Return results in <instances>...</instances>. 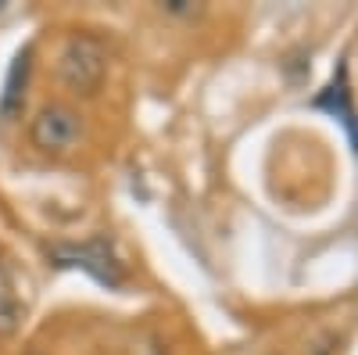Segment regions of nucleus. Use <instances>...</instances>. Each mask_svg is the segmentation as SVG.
<instances>
[{
	"label": "nucleus",
	"mask_w": 358,
	"mask_h": 355,
	"mask_svg": "<svg viewBox=\"0 0 358 355\" xmlns=\"http://www.w3.org/2000/svg\"><path fill=\"white\" fill-rule=\"evenodd\" d=\"M104 76H108V47L97 36L76 33L57 50V79L76 97H97Z\"/></svg>",
	"instance_id": "1"
},
{
	"label": "nucleus",
	"mask_w": 358,
	"mask_h": 355,
	"mask_svg": "<svg viewBox=\"0 0 358 355\" xmlns=\"http://www.w3.org/2000/svg\"><path fill=\"white\" fill-rule=\"evenodd\" d=\"M50 255L57 258V265H76V270L90 273L94 280H101L108 287L126 284L122 262H118L111 241H104V237H94V241H83V244H54Z\"/></svg>",
	"instance_id": "2"
},
{
	"label": "nucleus",
	"mask_w": 358,
	"mask_h": 355,
	"mask_svg": "<svg viewBox=\"0 0 358 355\" xmlns=\"http://www.w3.org/2000/svg\"><path fill=\"white\" fill-rule=\"evenodd\" d=\"M79 115L69 104H43L29 123V140L43 155H69L79 144Z\"/></svg>",
	"instance_id": "3"
},
{
	"label": "nucleus",
	"mask_w": 358,
	"mask_h": 355,
	"mask_svg": "<svg viewBox=\"0 0 358 355\" xmlns=\"http://www.w3.org/2000/svg\"><path fill=\"white\" fill-rule=\"evenodd\" d=\"M25 79H29V47L15 54V62L8 69V83H4V94H0V118H15V111L22 108L25 97Z\"/></svg>",
	"instance_id": "4"
},
{
	"label": "nucleus",
	"mask_w": 358,
	"mask_h": 355,
	"mask_svg": "<svg viewBox=\"0 0 358 355\" xmlns=\"http://www.w3.org/2000/svg\"><path fill=\"white\" fill-rule=\"evenodd\" d=\"M22 327V305H18V294L8 280V273L0 270V337H11Z\"/></svg>",
	"instance_id": "5"
},
{
	"label": "nucleus",
	"mask_w": 358,
	"mask_h": 355,
	"mask_svg": "<svg viewBox=\"0 0 358 355\" xmlns=\"http://www.w3.org/2000/svg\"><path fill=\"white\" fill-rule=\"evenodd\" d=\"M330 97H337V104H334V115H341L344 123H348V130H351V140H355V111L348 108V86H344V69H341V79L330 86Z\"/></svg>",
	"instance_id": "6"
}]
</instances>
